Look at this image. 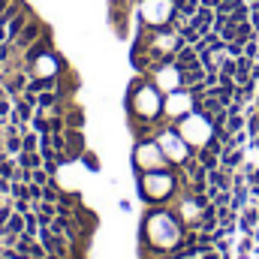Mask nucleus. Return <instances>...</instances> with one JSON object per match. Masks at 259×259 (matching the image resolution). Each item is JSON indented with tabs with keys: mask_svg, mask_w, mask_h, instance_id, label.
<instances>
[{
	"mask_svg": "<svg viewBox=\"0 0 259 259\" xmlns=\"http://www.w3.org/2000/svg\"><path fill=\"white\" fill-rule=\"evenodd\" d=\"M58 103H61L58 91H42V94L36 97V112H46V115H49V112H52Z\"/></svg>",
	"mask_w": 259,
	"mask_h": 259,
	"instance_id": "9b49d317",
	"label": "nucleus"
},
{
	"mask_svg": "<svg viewBox=\"0 0 259 259\" xmlns=\"http://www.w3.org/2000/svg\"><path fill=\"white\" fill-rule=\"evenodd\" d=\"M9 112H12V100H9V97H3V100H0V121H6V124H9Z\"/></svg>",
	"mask_w": 259,
	"mask_h": 259,
	"instance_id": "bb28decb",
	"label": "nucleus"
},
{
	"mask_svg": "<svg viewBox=\"0 0 259 259\" xmlns=\"http://www.w3.org/2000/svg\"><path fill=\"white\" fill-rule=\"evenodd\" d=\"M15 163L21 166V169H39L42 166V154L39 151H21V154H15Z\"/></svg>",
	"mask_w": 259,
	"mask_h": 259,
	"instance_id": "1a4fd4ad",
	"label": "nucleus"
},
{
	"mask_svg": "<svg viewBox=\"0 0 259 259\" xmlns=\"http://www.w3.org/2000/svg\"><path fill=\"white\" fill-rule=\"evenodd\" d=\"M12 211L27 214V211H33V205H30V199H12Z\"/></svg>",
	"mask_w": 259,
	"mask_h": 259,
	"instance_id": "393cba45",
	"label": "nucleus"
},
{
	"mask_svg": "<svg viewBox=\"0 0 259 259\" xmlns=\"http://www.w3.org/2000/svg\"><path fill=\"white\" fill-rule=\"evenodd\" d=\"M130 112H133V118L154 121V118L163 112V103H160L157 84H148L145 78H142V84L136 81V84L130 88Z\"/></svg>",
	"mask_w": 259,
	"mask_h": 259,
	"instance_id": "f257e3e1",
	"label": "nucleus"
},
{
	"mask_svg": "<svg viewBox=\"0 0 259 259\" xmlns=\"http://www.w3.org/2000/svg\"><path fill=\"white\" fill-rule=\"evenodd\" d=\"M244 55H247L250 61H256V55H259V42H256V36H253L250 42H244Z\"/></svg>",
	"mask_w": 259,
	"mask_h": 259,
	"instance_id": "cd10ccee",
	"label": "nucleus"
},
{
	"mask_svg": "<svg viewBox=\"0 0 259 259\" xmlns=\"http://www.w3.org/2000/svg\"><path fill=\"white\" fill-rule=\"evenodd\" d=\"M166 163H169V160H166L163 148L157 145V139L139 142V148H136V166H142L145 172H157V169H163Z\"/></svg>",
	"mask_w": 259,
	"mask_h": 259,
	"instance_id": "f03ea898",
	"label": "nucleus"
},
{
	"mask_svg": "<svg viewBox=\"0 0 259 259\" xmlns=\"http://www.w3.org/2000/svg\"><path fill=\"white\" fill-rule=\"evenodd\" d=\"M202 6H208V9H217V6H220V0H202Z\"/></svg>",
	"mask_w": 259,
	"mask_h": 259,
	"instance_id": "c756f323",
	"label": "nucleus"
},
{
	"mask_svg": "<svg viewBox=\"0 0 259 259\" xmlns=\"http://www.w3.org/2000/svg\"><path fill=\"white\" fill-rule=\"evenodd\" d=\"M66 130V121L61 115H49V133H64Z\"/></svg>",
	"mask_w": 259,
	"mask_h": 259,
	"instance_id": "4be33fe9",
	"label": "nucleus"
},
{
	"mask_svg": "<svg viewBox=\"0 0 259 259\" xmlns=\"http://www.w3.org/2000/svg\"><path fill=\"white\" fill-rule=\"evenodd\" d=\"M190 24H193L199 33H208V30L214 27V9H208V6H199V9H196V15L190 18Z\"/></svg>",
	"mask_w": 259,
	"mask_h": 259,
	"instance_id": "6e6552de",
	"label": "nucleus"
},
{
	"mask_svg": "<svg viewBox=\"0 0 259 259\" xmlns=\"http://www.w3.org/2000/svg\"><path fill=\"white\" fill-rule=\"evenodd\" d=\"M30 130L39 133V136L49 133V115H46V112H33V118H30Z\"/></svg>",
	"mask_w": 259,
	"mask_h": 259,
	"instance_id": "a211bd4d",
	"label": "nucleus"
},
{
	"mask_svg": "<svg viewBox=\"0 0 259 259\" xmlns=\"http://www.w3.org/2000/svg\"><path fill=\"white\" fill-rule=\"evenodd\" d=\"M64 121H66V130H84V112L81 109H66Z\"/></svg>",
	"mask_w": 259,
	"mask_h": 259,
	"instance_id": "dca6fc26",
	"label": "nucleus"
},
{
	"mask_svg": "<svg viewBox=\"0 0 259 259\" xmlns=\"http://www.w3.org/2000/svg\"><path fill=\"white\" fill-rule=\"evenodd\" d=\"M196 160H199V166H202V169H208V172L220 166V157H217V154H214L211 148H202V151L196 154Z\"/></svg>",
	"mask_w": 259,
	"mask_h": 259,
	"instance_id": "2eb2a0df",
	"label": "nucleus"
},
{
	"mask_svg": "<svg viewBox=\"0 0 259 259\" xmlns=\"http://www.w3.org/2000/svg\"><path fill=\"white\" fill-rule=\"evenodd\" d=\"M9 217H12V199L9 202H0V235H3V229L9 223Z\"/></svg>",
	"mask_w": 259,
	"mask_h": 259,
	"instance_id": "aec40b11",
	"label": "nucleus"
},
{
	"mask_svg": "<svg viewBox=\"0 0 259 259\" xmlns=\"http://www.w3.org/2000/svg\"><path fill=\"white\" fill-rule=\"evenodd\" d=\"M157 145L163 148V154H166L169 163H184L187 154H190L187 142H184L175 130H160V133H157Z\"/></svg>",
	"mask_w": 259,
	"mask_h": 259,
	"instance_id": "7ed1b4c3",
	"label": "nucleus"
},
{
	"mask_svg": "<svg viewBox=\"0 0 259 259\" xmlns=\"http://www.w3.org/2000/svg\"><path fill=\"white\" fill-rule=\"evenodd\" d=\"M256 112H259V103H256Z\"/></svg>",
	"mask_w": 259,
	"mask_h": 259,
	"instance_id": "f704fd0d",
	"label": "nucleus"
},
{
	"mask_svg": "<svg viewBox=\"0 0 259 259\" xmlns=\"http://www.w3.org/2000/svg\"><path fill=\"white\" fill-rule=\"evenodd\" d=\"M52 49H55V42H52V33H49V27H46V30H42V36H39V39H36V42H33V46H30V49L21 55V61H24V69L33 64L39 55H46V52H52Z\"/></svg>",
	"mask_w": 259,
	"mask_h": 259,
	"instance_id": "39448f33",
	"label": "nucleus"
},
{
	"mask_svg": "<svg viewBox=\"0 0 259 259\" xmlns=\"http://www.w3.org/2000/svg\"><path fill=\"white\" fill-rule=\"evenodd\" d=\"M253 223H256V211L250 208V211H244V214H241V229H244V232H250V229H253Z\"/></svg>",
	"mask_w": 259,
	"mask_h": 259,
	"instance_id": "b1692460",
	"label": "nucleus"
},
{
	"mask_svg": "<svg viewBox=\"0 0 259 259\" xmlns=\"http://www.w3.org/2000/svg\"><path fill=\"white\" fill-rule=\"evenodd\" d=\"M81 163H84L88 169H94V172L100 169V160H97V154H91V151H84V154H81Z\"/></svg>",
	"mask_w": 259,
	"mask_h": 259,
	"instance_id": "a878e982",
	"label": "nucleus"
},
{
	"mask_svg": "<svg viewBox=\"0 0 259 259\" xmlns=\"http://www.w3.org/2000/svg\"><path fill=\"white\" fill-rule=\"evenodd\" d=\"M9 3H12V0H0V12H3V9H6Z\"/></svg>",
	"mask_w": 259,
	"mask_h": 259,
	"instance_id": "7c9ffc66",
	"label": "nucleus"
},
{
	"mask_svg": "<svg viewBox=\"0 0 259 259\" xmlns=\"http://www.w3.org/2000/svg\"><path fill=\"white\" fill-rule=\"evenodd\" d=\"M226 55L229 58H241L244 55V46L241 42H226Z\"/></svg>",
	"mask_w": 259,
	"mask_h": 259,
	"instance_id": "c85d7f7f",
	"label": "nucleus"
},
{
	"mask_svg": "<svg viewBox=\"0 0 259 259\" xmlns=\"http://www.w3.org/2000/svg\"><path fill=\"white\" fill-rule=\"evenodd\" d=\"M3 97H6V88H3V84H0V100H3Z\"/></svg>",
	"mask_w": 259,
	"mask_h": 259,
	"instance_id": "2f4dec72",
	"label": "nucleus"
},
{
	"mask_svg": "<svg viewBox=\"0 0 259 259\" xmlns=\"http://www.w3.org/2000/svg\"><path fill=\"white\" fill-rule=\"evenodd\" d=\"M208 184L211 187H217V190H229L232 184H229V175H226V169L223 166H217V169H211L208 172Z\"/></svg>",
	"mask_w": 259,
	"mask_h": 259,
	"instance_id": "f8f14e48",
	"label": "nucleus"
},
{
	"mask_svg": "<svg viewBox=\"0 0 259 259\" xmlns=\"http://www.w3.org/2000/svg\"><path fill=\"white\" fill-rule=\"evenodd\" d=\"M42 30H46V24H42L39 18H33V15H30V21L24 24V30H21V33H18V39H15L18 55H24V52H27V49H30V46L42 36Z\"/></svg>",
	"mask_w": 259,
	"mask_h": 259,
	"instance_id": "20e7f679",
	"label": "nucleus"
},
{
	"mask_svg": "<svg viewBox=\"0 0 259 259\" xmlns=\"http://www.w3.org/2000/svg\"><path fill=\"white\" fill-rule=\"evenodd\" d=\"M241 160H244V151H241V148H232V151H223V154H220V166H223L226 172L235 169Z\"/></svg>",
	"mask_w": 259,
	"mask_h": 259,
	"instance_id": "4468645a",
	"label": "nucleus"
},
{
	"mask_svg": "<svg viewBox=\"0 0 259 259\" xmlns=\"http://www.w3.org/2000/svg\"><path fill=\"white\" fill-rule=\"evenodd\" d=\"M27 21H30V9H27V12H21V15H15V18L6 24V36H9V42H15V39H18V33L24 30V24H27Z\"/></svg>",
	"mask_w": 259,
	"mask_h": 259,
	"instance_id": "9d476101",
	"label": "nucleus"
},
{
	"mask_svg": "<svg viewBox=\"0 0 259 259\" xmlns=\"http://www.w3.org/2000/svg\"><path fill=\"white\" fill-rule=\"evenodd\" d=\"M21 232H24V214L12 211V217H9V223H6V229H3V235H21Z\"/></svg>",
	"mask_w": 259,
	"mask_h": 259,
	"instance_id": "f3484780",
	"label": "nucleus"
},
{
	"mask_svg": "<svg viewBox=\"0 0 259 259\" xmlns=\"http://www.w3.org/2000/svg\"><path fill=\"white\" fill-rule=\"evenodd\" d=\"M172 64L184 72V69H196V66H202V61H199V52H196V46H184V49H178V52H175Z\"/></svg>",
	"mask_w": 259,
	"mask_h": 259,
	"instance_id": "0eeeda50",
	"label": "nucleus"
},
{
	"mask_svg": "<svg viewBox=\"0 0 259 259\" xmlns=\"http://www.w3.org/2000/svg\"><path fill=\"white\" fill-rule=\"evenodd\" d=\"M49 181H52V175H49L42 166H39V169H33V181H30V184H39V187H46Z\"/></svg>",
	"mask_w": 259,
	"mask_h": 259,
	"instance_id": "5701e85b",
	"label": "nucleus"
},
{
	"mask_svg": "<svg viewBox=\"0 0 259 259\" xmlns=\"http://www.w3.org/2000/svg\"><path fill=\"white\" fill-rule=\"evenodd\" d=\"M253 145H256V148H259V136H256V139H253Z\"/></svg>",
	"mask_w": 259,
	"mask_h": 259,
	"instance_id": "473e14b6",
	"label": "nucleus"
},
{
	"mask_svg": "<svg viewBox=\"0 0 259 259\" xmlns=\"http://www.w3.org/2000/svg\"><path fill=\"white\" fill-rule=\"evenodd\" d=\"M205 81V66H196V69H184L181 72V88H193Z\"/></svg>",
	"mask_w": 259,
	"mask_h": 259,
	"instance_id": "ddd939ff",
	"label": "nucleus"
},
{
	"mask_svg": "<svg viewBox=\"0 0 259 259\" xmlns=\"http://www.w3.org/2000/svg\"><path fill=\"white\" fill-rule=\"evenodd\" d=\"M21 151H39V133L27 130V133L21 136Z\"/></svg>",
	"mask_w": 259,
	"mask_h": 259,
	"instance_id": "6ab92c4d",
	"label": "nucleus"
},
{
	"mask_svg": "<svg viewBox=\"0 0 259 259\" xmlns=\"http://www.w3.org/2000/svg\"><path fill=\"white\" fill-rule=\"evenodd\" d=\"M244 3H256V0H244Z\"/></svg>",
	"mask_w": 259,
	"mask_h": 259,
	"instance_id": "72a5a7b5",
	"label": "nucleus"
},
{
	"mask_svg": "<svg viewBox=\"0 0 259 259\" xmlns=\"http://www.w3.org/2000/svg\"><path fill=\"white\" fill-rule=\"evenodd\" d=\"M66 133V160H81V154L88 151L84 148V133L81 130H64Z\"/></svg>",
	"mask_w": 259,
	"mask_h": 259,
	"instance_id": "423d86ee",
	"label": "nucleus"
},
{
	"mask_svg": "<svg viewBox=\"0 0 259 259\" xmlns=\"http://www.w3.org/2000/svg\"><path fill=\"white\" fill-rule=\"evenodd\" d=\"M241 130H244V115H229L226 133H241Z\"/></svg>",
	"mask_w": 259,
	"mask_h": 259,
	"instance_id": "412c9836",
	"label": "nucleus"
}]
</instances>
